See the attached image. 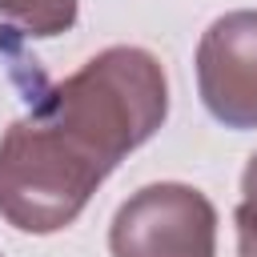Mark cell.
Wrapping results in <instances>:
<instances>
[{"label": "cell", "instance_id": "7a4b0ae2", "mask_svg": "<svg viewBox=\"0 0 257 257\" xmlns=\"http://www.w3.org/2000/svg\"><path fill=\"white\" fill-rule=\"evenodd\" d=\"M217 213L189 185H149L128 197L108 233L112 257H213Z\"/></svg>", "mask_w": 257, "mask_h": 257}, {"label": "cell", "instance_id": "8992f818", "mask_svg": "<svg viewBox=\"0 0 257 257\" xmlns=\"http://www.w3.org/2000/svg\"><path fill=\"white\" fill-rule=\"evenodd\" d=\"M237 253L257 257V221H249V217H237Z\"/></svg>", "mask_w": 257, "mask_h": 257}, {"label": "cell", "instance_id": "6da1fadb", "mask_svg": "<svg viewBox=\"0 0 257 257\" xmlns=\"http://www.w3.org/2000/svg\"><path fill=\"white\" fill-rule=\"evenodd\" d=\"M169 112L165 68L145 48H104L52 84L0 141V213L24 233H56L80 217L124 153Z\"/></svg>", "mask_w": 257, "mask_h": 257}, {"label": "cell", "instance_id": "5b68a950", "mask_svg": "<svg viewBox=\"0 0 257 257\" xmlns=\"http://www.w3.org/2000/svg\"><path fill=\"white\" fill-rule=\"evenodd\" d=\"M241 189H245V201L237 205V217L257 221V153H253L249 165H245V181H241Z\"/></svg>", "mask_w": 257, "mask_h": 257}, {"label": "cell", "instance_id": "3957f363", "mask_svg": "<svg viewBox=\"0 0 257 257\" xmlns=\"http://www.w3.org/2000/svg\"><path fill=\"white\" fill-rule=\"evenodd\" d=\"M197 88L225 128H257V12H229L197 44Z\"/></svg>", "mask_w": 257, "mask_h": 257}, {"label": "cell", "instance_id": "277c9868", "mask_svg": "<svg viewBox=\"0 0 257 257\" xmlns=\"http://www.w3.org/2000/svg\"><path fill=\"white\" fill-rule=\"evenodd\" d=\"M0 16L32 36H60L76 24V0H0Z\"/></svg>", "mask_w": 257, "mask_h": 257}]
</instances>
